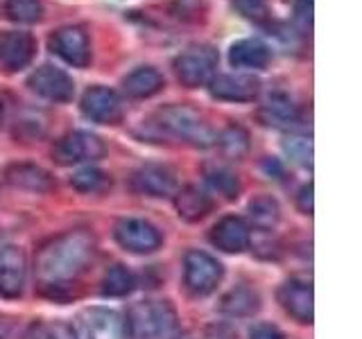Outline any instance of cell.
Instances as JSON below:
<instances>
[{"mask_svg":"<svg viewBox=\"0 0 362 339\" xmlns=\"http://www.w3.org/2000/svg\"><path fill=\"white\" fill-rule=\"evenodd\" d=\"M95 256V237L84 229L66 231L45 242L37 260H34V274H37L39 287L57 297L62 290L75 285L79 276L88 269Z\"/></svg>","mask_w":362,"mask_h":339,"instance_id":"obj_1","label":"cell"},{"mask_svg":"<svg viewBox=\"0 0 362 339\" xmlns=\"http://www.w3.org/2000/svg\"><path fill=\"white\" fill-rule=\"evenodd\" d=\"M143 138L206 147L215 143V133L195 109L170 105L156 109L150 118L143 120Z\"/></svg>","mask_w":362,"mask_h":339,"instance_id":"obj_2","label":"cell"},{"mask_svg":"<svg viewBox=\"0 0 362 339\" xmlns=\"http://www.w3.org/2000/svg\"><path fill=\"white\" fill-rule=\"evenodd\" d=\"M129 339H173L179 331L175 308L168 301H141L127 314Z\"/></svg>","mask_w":362,"mask_h":339,"instance_id":"obj_3","label":"cell"},{"mask_svg":"<svg viewBox=\"0 0 362 339\" xmlns=\"http://www.w3.org/2000/svg\"><path fill=\"white\" fill-rule=\"evenodd\" d=\"M215 68H218V50H213L211 45H190L175 59L177 79L186 88L206 86L215 77Z\"/></svg>","mask_w":362,"mask_h":339,"instance_id":"obj_4","label":"cell"},{"mask_svg":"<svg viewBox=\"0 0 362 339\" xmlns=\"http://www.w3.org/2000/svg\"><path fill=\"white\" fill-rule=\"evenodd\" d=\"M224 267L206 251H188L184 258V285L195 297H209L218 290Z\"/></svg>","mask_w":362,"mask_h":339,"instance_id":"obj_5","label":"cell"},{"mask_svg":"<svg viewBox=\"0 0 362 339\" xmlns=\"http://www.w3.org/2000/svg\"><path fill=\"white\" fill-rule=\"evenodd\" d=\"M105 154H107L105 143L95 133L88 131H71L52 145V161L64 167L86 163V161H98Z\"/></svg>","mask_w":362,"mask_h":339,"instance_id":"obj_6","label":"cell"},{"mask_svg":"<svg viewBox=\"0 0 362 339\" xmlns=\"http://www.w3.org/2000/svg\"><path fill=\"white\" fill-rule=\"evenodd\" d=\"M113 237H116V242L124 249V251L136 254V256L154 254L163 242L161 231H158L152 222L139 220V218L120 220L116 224V229H113Z\"/></svg>","mask_w":362,"mask_h":339,"instance_id":"obj_7","label":"cell"},{"mask_svg":"<svg viewBox=\"0 0 362 339\" xmlns=\"http://www.w3.org/2000/svg\"><path fill=\"white\" fill-rule=\"evenodd\" d=\"M50 50L73 68H86L90 64V41L84 28L66 25L57 30L50 41Z\"/></svg>","mask_w":362,"mask_h":339,"instance_id":"obj_8","label":"cell"},{"mask_svg":"<svg viewBox=\"0 0 362 339\" xmlns=\"http://www.w3.org/2000/svg\"><path fill=\"white\" fill-rule=\"evenodd\" d=\"M132 190L136 195L161 199V197H175L179 184H177L175 172L168 165L147 163V165H141L132 174Z\"/></svg>","mask_w":362,"mask_h":339,"instance_id":"obj_9","label":"cell"},{"mask_svg":"<svg viewBox=\"0 0 362 339\" xmlns=\"http://www.w3.org/2000/svg\"><path fill=\"white\" fill-rule=\"evenodd\" d=\"M28 280V258L21 246H0V297L18 299Z\"/></svg>","mask_w":362,"mask_h":339,"instance_id":"obj_10","label":"cell"},{"mask_svg":"<svg viewBox=\"0 0 362 339\" xmlns=\"http://www.w3.org/2000/svg\"><path fill=\"white\" fill-rule=\"evenodd\" d=\"M82 113L98 124H118L124 116L122 100L107 86H90L82 95Z\"/></svg>","mask_w":362,"mask_h":339,"instance_id":"obj_11","label":"cell"},{"mask_svg":"<svg viewBox=\"0 0 362 339\" xmlns=\"http://www.w3.org/2000/svg\"><path fill=\"white\" fill-rule=\"evenodd\" d=\"M28 86L34 90L37 95L50 100V102H71L75 95V82L73 77L66 71L57 66H41L37 68L30 79Z\"/></svg>","mask_w":362,"mask_h":339,"instance_id":"obj_12","label":"cell"},{"mask_svg":"<svg viewBox=\"0 0 362 339\" xmlns=\"http://www.w3.org/2000/svg\"><path fill=\"white\" fill-rule=\"evenodd\" d=\"M84 339H129L127 323L116 310L88 308L79 314Z\"/></svg>","mask_w":362,"mask_h":339,"instance_id":"obj_13","label":"cell"},{"mask_svg":"<svg viewBox=\"0 0 362 339\" xmlns=\"http://www.w3.org/2000/svg\"><path fill=\"white\" fill-rule=\"evenodd\" d=\"M279 303L294 321L313 323V285L305 278H288L279 287Z\"/></svg>","mask_w":362,"mask_h":339,"instance_id":"obj_14","label":"cell"},{"mask_svg":"<svg viewBox=\"0 0 362 339\" xmlns=\"http://www.w3.org/2000/svg\"><path fill=\"white\" fill-rule=\"evenodd\" d=\"M37 52V41L30 32H0V66L7 71H21L30 66Z\"/></svg>","mask_w":362,"mask_h":339,"instance_id":"obj_15","label":"cell"},{"mask_svg":"<svg viewBox=\"0 0 362 339\" xmlns=\"http://www.w3.org/2000/svg\"><path fill=\"white\" fill-rule=\"evenodd\" d=\"M209 240L215 249L224 254H243L252 242V231L243 218L235 215H226L211 229Z\"/></svg>","mask_w":362,"mask_h":339,"instance_id":"obj_16","label":"cell"},{"mask_svg":"<svg viewBox=\"0 0 362 339\" xmlns=\"http://www.w3.org/2000/svg\"><path fill=\"white\" fill-rule=\"evenodd\" d=\"M211 95L224 102H254L260 90V79L254 75H218L209 82Z\"/></svg>","mask_w":362,"mask_h":339,"instance_id":"obj_17","label":"cell"},{"mask_svg":"<svg viewBox=\"0 0 362 339\" xmlns=\"http://www.w3.org/2000/svg\"><path fill=\"white\" fill-rule=\"evenodd\" d=\"M5 181L18 190L39 192V195L41 192L52 190V186H54L50 172H45L43 167L34 165V163H11V165H7Z\"/></svg>","mask_w":362,"mask_h":339,"instance_id":"obj_18","label":"cell"},{"mask_svg":"<svg viewBox=\"0 0 362 339\" xmlns=\"http://www.w3.org/2000/svg\"><path fill=\"white\" fill-rule=\"evenodd\" d=\"M258 118L267 127H292L297 124L301 113L299 107L286 93H272L258 109Z\"/></svg>","mask_w":362,"mask_h":339,"instance_id":"obj_19","label":"cell"},{"mask_svg":"<svg viewBox=\"0 0 362 339\" xmlns=\"http://www.w3.org/2000/svg\"><path fill=\"white\" fill-rule=\"evenodd\" d=\"M175 208L181 220L199 222L213 210V199L206 190L197 186H186L175 192Z\"/></svg>","mask_w":362,"mask_h":339,"instance_id":"obj_20","label":"cell"},{"mask_svg":"<svg viewBox=\"0 0 362 339\" xmlns=\"http://www.w3.org/2000/svg\"><path fill=\"white\" fill-rule=\"evenodd\" d=\"M165 86V79L163 75L156 71L152 66H141L132 71L127 77L122 79V88L124 93L134 100H145V97H152L156 95L158 90Z\"/></svg>","mask_w":362,"mask_h":339,"instance_id":"obj_21","label":"cell"},{"mask_svg":"<svg viewBox=\"0 0 362 339\" xmlns=\"http://www.w3.org/2000/svg\"><path fill=\"white\" fill-rule=\"evenodd\" d=\"M272 59L269 48L258 39H240L231 45L229 50V61L235 68H254V71H260L265 68Z\"/></svg>","mask_w":362,"mask_h":339,"instance_id":"obj_22","label":"cell"},{"mask_svg":"<svg viewBox=\"0 0 362 339\" xmlns=\"http://www.w3.org/2000/svg\"><path fill=\"white\" fill-rule=\"evenodd\" d=\"M136 287V276L124 265H113L102 278V294L105 297H127Z\"/></svg>","mask_w":362,"mask_h":339,"instance_id":"obj_23","label":"cell"},{"mask_svg":"<svg viewBox=\"0 0 362 339\" xmlns=\"http://www.w3.org/2000/svg\"><path fill=\"white\" fill-rule=\"evenodd\" d=\"M71 186L84 195H100V192L111 188V177L98 167H84L71 177Z\"/></svg>","mask_w":362,"mask_h":339,"instance_id":"obj_24","label":"cell"},{"mask_svg":"<svg viewBox=\"0 0 362 339\" xmlns=\"http://www.w3.org/2000/svg\"><path fill=\"white\" fill-rule=\"evenodd\" d=\"M222 310L231 316H247L258 310V294L249 287H235L222 299Z\"/></svg>","mask_w":362,"mask_h":339,"instance_id":"obj_25","label":"cell"},{"mask_svg":"<svg viewBox=\"0 0 362 339\" xmlns=\"http://www.w3.org/2000/svg\"><path fill=\"white\" fill-rule=\"evenodd\" d=\"M249 218H252L256 229H263L269 231L274 229L281 220V208L279 203L272 199V197H256L252 203H249Z\"/></svg>","mask_w":362,"mask_h":339,"instance_id":"obj_26","label":"cell"},{"mask_svg":"<svg viewBox=\"0 0 362 339\" xmlns=\"http://www.w3.org/2000/svg\"><path fill=\"white\" fill-rule=\"evenodd\" d=\"M204 177H206V184L224 199H235L240 192V181L226 167H206Z\"/></svg>","mask_w":362,"mask_h":339,"instance_id":"obj_27","label":"cell"},{"mask_svg":"<svg viewBox=\"0 0 362 339\" xmlns=\"http://www.w3.org/2000/svg\"><path fill=\"white\" fill-rule=\"evenodd\" d=\"M5 14H7L9 20H14V23L32 25V23L41 20L43 5H41V0H7Z\"/></svg>","mask_w":362,"mask_h":339,"instance_id":"obj_28","label":"cell"},{"mask_svg":"<svg viewBox=\"0 0 362 339\" xmlns=\"http://www.w3.org/2000/svg\"><path fill=\"white\" fill-rule=\"evenodd\" d=\"M215 143L220 145V150L231 156V158H243L249 150V136L243 127H229L224 129L220 136H215Z\"/></svg>","mask_w":362,"mask_h":339,"instance_id":"obj_29","label":"cell"},{"mask_svg":"<svg viewBox=\"0 0 362 339\" xmlns=\"http://www.w3.org/2000/svg\"><path fill=\"white\" fill-rule=\"evenodd\" d=\"M283 147H286V152H288V156L292 158V161H297L303 167L313 165V145H310V141L299 138V136H292V138H286Z\"/></svg>","mask_w":362,"mask_h":339,"instance_id":"obj_30","label":"cell"},{"mask_svg":"<svg viewBox=\"0 0 362 339\" xmlns=\"http://www.w3.org/2000/svg\"><path fill=\"white\" fill-rule=\"evenodd\" d=\"M231 3L243 16L252 20L263 23L269 16V0H231Z\"/></svg>","mask_w":362,"mask_h":339,"instance_id":"obj_31","label":"cell"},{"mask_svg":"<svg viewBox=\"0 0 362 339\" xmlns=\"http://www.w3.org/2000/svg\"><path fill=\"white\" fill-rule=\"evenodd\" d=\"M41 339H77L75 331L64 321H54L50 323L45 331L41 333Z\"/></svg>","mask_w":362,"mask_h":339,"instance_id":"obj_32","label":"cell"},{"mask_svg":"<svg viewBox=\"0 0 362 339\" xmlns=\"http://www.w3.org/2000/svg\"><path fill=\"white\" fill-rule=\"evenodd\" d=\"M249 339H283L281 331L272 323H256L249 333Z\"/></svg>","mask_w":362,"mask_h":339,"instance_id":"obj_33","label":"cell"},{"mask_svg":"<svg viewBox=\"0 0 362 339\" xmlns=\"http://www.w3.org/2000/svg\"><path fill=\"white\" fill-rule=\"evenodd\" d=\"M297 203H299V210H301V213H305V215H310V213H313V184L303 186V188L299 190Z\"/></svg>","mask_w":362,"mask_h":339,"instance_id":"obj_34","label":"cell"},{"mask_svg":"<svg viewBox=\"0 0 362 339\" xmlns=\"http://www.w3.org/2000/svg\"><path fill=\"white\" fill-rule=\"evenodd\" d=\"M173 339H226L224 335L218 333H211V331H204V333H186V335H175Z\"/></svg>","mask_w":362,"mask_h":339,"instance_id":"obj_35","label":"cell"},{"mask_svg":"<svg viewBox=\"0 0 362 339\" xmlns=\"http://www.w3.org/2000/svg\"><path fill=\"white\" fill-rule=\"evenodd\" d=\"M299 14L303 16V20H313V0H297Z\"/></svg>","mask_w":362,"mask_h":339,"instance_id":"obj_36","label":"cell"},{"mask_svg":"<svg viewBox=\"0 0 362 339\" xmlns=\"http://www.w3.org/2000/svg\"><path fill=\"white\" fill-rule=\"evenodd\" d=\"M11 333V321H7L5 316H0V339H7Z\"/></svg>","mask_w":362,"mask_h":339,"instance_id":"obj_37","label":"cell"},{"mask_svg":"<svg viewBox=\"0 0 362 339\" xmlns=\"http://www.w3.org/2000/svg\"><path fill=\"white\" fill-rule=\"evenodd\" d=\"M3 120H5V100L0 97V124H3Z\"/></svg>","mask_w":362,"mask_h":339,"instance_id":"obj_38","label":"cell"}]
</instances>
